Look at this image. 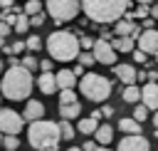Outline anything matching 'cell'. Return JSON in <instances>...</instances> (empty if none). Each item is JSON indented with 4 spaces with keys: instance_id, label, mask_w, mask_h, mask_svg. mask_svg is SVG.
<instances>
[{
    "instance_id": "cell-26",
    "label": "cell",
    "mask_w": 158,
    "mask_h": 151,
    "mask_svg": "<svg viewBox=\"0 0 158 151\" xmlns=\"http://www.w3.org/2000/svg\"><path fill=\"white\" fill-rule=\"evenodd\" d=\"M2 149H5V151H17V149H20V139H17V136H12V134H5Z\"/></svg>"
},
{
    "instance_id": "cell-37",
    "label": "cell",
    "mask_w": 158,
    "mask_h": 151,
    "mask_svg": "<svg viewBox=\"0 0 158 151\" xmlns=\"http://www.w3.org/2000/svg\"><path fill=\"white\" fill-rule=\"evenodd\" d=\"M40 69L42 72H52V59H42L40 62Z\"/></svg>"
},
{
    "instance_id": "cell-48",
    "label": "cell",
    "mask_w": 158,
    "mask_h": 151,
    "mask_svg": "<svg viewBox=\"0 0 158 151\" xmlns=\"http://www.w3.org/2000/svg\"><path fill=\"white\" fill-rule=\"evenodd\" d=\"M0 72H2V62H0Z\"/></svg>"
},
{
    "instance_id": "cell-50",
    "label": "cell",
    "mask_w": 158,
    "mask_h": 151,
    "mask_svg": "<svg viewBox=\"0 0 158 151\" xmlns=\"http://www.w3.org/2000/svg\"><path fill=\"white\" fill-rule=\"evenodd\" d=\"M0 94H2V92H0Z\"/></svg>"
},
{
    "instance_id": "cell-15",
    "label": "cell",
    "mask_w": 158,
    "mask_h": 151,
    "mask_svg": "<svg viewBox=\"0 0 158 151\" xmlns=\"http://www.w3.org/2000/svg\"><path fill=\"white\" fill-rule=\"evenodd\" d=\"M74 84H77L74 69H59L57 72V87H59V92L62 89H74Z\"/></svg>"
},
{
    "instance_id": "cell-35",
    "label": "cell",
    "mask_w": 158,
    "mask_h": 151,
    "mask_svg": "<svg viewBox=\"0 0 158 151\" xmlns=\"http://www.w3.org/2000/svg\"><path fill=\"white\" fill-rule=\"evenodd\" d=\"M10 32H12V25H10V22H2V20H0V37H7Z\"/></svg>"
},
{
    "instance_id": "cell-49",
    "label": "cell",
    "mask_w": 158,
    "mask_h": 151,
    "mask_svg": "<svg viewBox=\"0 0 158 151\" xmlns=\"http://www.w3.org/2000/svg\"><path fill=\"white\" fill-rule=\"evenodd\" d=\"M156 62H158V54H156Z\"/></svg>"
},
{
    "instance_id": "cell-47",
    "label": "cell",
    "mask_w": 158,
    "mask_h": 151,
    "mask_svg": "<svg viewBox=\"0 0 158 151\" xmlns=\"http://www.w3.org/2000/svg\"><path fill=\"white\" fill-rule=\"evenodd\" d=\"M99 151H111V149L109 146H99Z\"/></svg>"
},
{
    "instance_id": "cell-29",
    "label": "cell",
    "mask_w": 158,
    "mask_h": 151,
    "mask_svg": "<svg viewBox=\"0 0 158 151\" xmlns=\"http://www.w3.org/2000/svg\"><path fill=\"white\" fill-rule=\"evenodd\" d=\"M25 42H27V50H30V52H37V50L42 47V40H40V35H30Z\"/></svg>"
},
{
    "instance_id": "cell-24",
    "label": "cell",
    "mask_w": 158,
    "mask_h": 151,
    "mask_svg": "<svg viewBox=\"0 0 158 151\" xmlns=\"http://www.w3.org/2000/svg\"><path fill=\"white\" fill-rule=\"evenodd\" d=\"M22 10H25V15H30V17H32V15H40V12H42V2H40V0H27Z\"/></svg>"
},
{
    "instance_id": "cell-38",
    "label": "cell",
    "mask_w": 158,
    "mask_h": 151,
    "mask_svg": "<svg viewBox=\"0 0 158 151\" xmlns=\"http://www.w3.org/2000/svg\"><path fill=\"white\" fill-rule=\"evenodd\" d=\"M141 27H143V30H153V17H146Z\"/></svg>"
},
{
    "instance_id": "cell-3",
    "label": "cell",
    "mask_w": 158,
    "mask_h": 151,
    "mask_svg": "<svg viewBox=\"0 0 158 151\" xmlns=\"http://www.w3.org/2000/svg\"><path fill=\"white\" fill-rule=\"evenodd\" d=\"M62 129L59 124L54 121H47V119H40V121H32L27 126V141L32 149L37 151H57L59 149V141H62Z\"/></svg>"
},
{
    "instance_id": "cell-17",
    "label": "cell",
    "mask_w": 158,
    "mask_h": 151,
    "mask_svg": "<svg viewBox=\"0 0 158 151\" xmlns=\"http://www.w3.org/2000/svg\"><path fill=\"white\" fill-rule=\"evenodd\" d=\"M79 114H81V104L79 101L77 104H59V116L62 119L72 121V119H79Z\"/></svg>"
},
{
    "instance_id": "cell-2",
    "label": "cell",
    "mask_w": 158,
    "mask_h": 151,
    "mask_svg": "<svg viewBox=\"0 0 158 151\" xmlns=\"http://www.w3.org/2000/svg\"><path fill=\"white\" fill-rule=\"evenodd\" d=\"M35 87V79H32V72L25 69L22 64L20 67H10L2 79H0V92L5 99L10 101H20V99H30V92Z\"/></svg>"
},
{
    "instance_id": "cell-32",
    "label": "cell",
    "mask_w": 158,
    "mask_h": 151,
    "mask_svg": "<svg viewBox=\"0 0 158 151\" xmlns=\"http://www.w3.org/2000/svg\"><path fill=\"white\" fill-rule=\"evenodd\" d=\"M79 42H81V50H86V52H89V50H94V42H96V40H91L89 35H81V37H79Z\"/></svg>"
},
{
    "instance_id": "cell-30",
    "label": "cell",
    "mask_w": 158,
    "mask_h": 151,
    "mask_svg": "<svg viewBox=\"0 0 158 151\" xmlns=\"http://www.w3.org/2000/svg\"><path fill=\"white\" fill-rule=\"evenodd\" d=\"M22 67H25V69H30V72H35V69L40 67V62H37L32 54H27V57H22Z\"/></svg>"
},
{
    "instance_id": "cell-16",
    "label": "cell",
    "mask_w": 158,
    "mask_h": 151,
    "mask_svg": "<svg viewBox=\"0 0 158 151\" xmlns=\"http://www.w3.org/2000/svg\"><path fill=\"white\" fill-rule=\"evenodd\" d=\"M94 136H96V144H99V146H109V144L114 141V126H111V124H101Z\"/></svg>"
},
{
    "instance_id": "cell-46",
    "label": "cell",
    "mask_w": 158,
    "mask_h": 151,
    "mask_svg": "<svg viewBox=\"0 0 158 151\" xmlns=\"http://www.w3.org/2000/svg\"><path fill=\"white\" fill-rule=\"evenodd\" d=\"M67 151H81V146H69Z\"/></svg>"
},
{
    "instance_id": "cell-21",
    "label": "cell",
    "mask_w": 158,
    "mask_h": 151,
    "mask_svg": "<svg viewBox=\"0 0 158 151\" xmlns=\"http://www.w3.org/2000/svg\"><path fill=\"white\" fill-rule=\"evenodd\" d=\"M141 97H143V89H138L136 84H128V87L123 89V99H126L128 104H138Z\"/></svg>"
},
{
    "instance_id": "cell-44",
    "label": "cell",
    "mask_w": 158,
    "mask_h": 151,
    "mask_svg": "<svg viewBox=\"0 0 158 151\" xmlns=\"http://www.w3.org/2000/svg\"><path fill=\"white\" fill-rule=\"evenodd\" d=\"M7 45H5V37H0V50H5Z\"/></svg>"
},
{
    "instance_id": "cell-7",
    "label": "cell",
    "mask_w": 158,
    "mask_h": 151,
    "mask_svg": "<svg viewBox=\"0 0 158 151\" xmlns=\"http://www.w3.org/2000/svg\"><path fill=\"white\" fill-rule=\"evenodd\" d=\"M22 126H25V116H22V114H17V111L10 109V106H2V109H0V131H2V134L17 136V134L22 131Z\"/></svg>"
},
{
    "instance_id": "cell-8",
    "label": "cell",
    "mask_w": 158,
    "mask_h": 151,
    "mask_svg": "<svg viewBox=\"0 0 158 151\" xmlns=\"http://www.w3.org/2000/svg\"><path fill=\"white\" fill-rule=\"evenodd\" d=\"M94 57H96V62H101V64H116V50H114V45L109 42V40H104V37H99L96 42H94Z\"/></svg>"
},
{
    "instance_id": "cell-40",
    "label": "cell",
    "mask_w": 158,
    "mask_h": 151,
    "mask_svg": "<svg viewBox=\"0 0 158 151\" xmlns=\"http://www.w3.org/2000/svg\"><path fill=\"white\" fill-rule=\"evenodd\" d=\"M84 69H86V67H81V64H77V67H74V74H77V77H84V74H86Z\"/></svg>"
},
{
    "instance_id": "cell-45",
    "label": "cell",
    "mask_w": 158,
    "mask_h": 151,
    "mask_svg": "<svg viewBox=\"0 0 158 151\" xmlns=\"http://www.w3.org/2000/svg\"><path fill=\"white\" fill-rule=\"evenodd\" d=\"M153 126L158 129V111H156V116H153Z\"/></svg>"
},
{
    "instance_id": "cell-33",
    "label": "cell",
    "mask_w": 158,
    "mask_h": 151,
    "mask_svg": "<svg viewBox=\"0 0 158 151\" xmlns=\"http://www.w3.org/2000/svg\"><path fill=\"white\" fill-rule=\"evenodd\" d=\"M30 25H32V27H42V25H44V12L32 15V17H30Z\"/></svg>"
},
{
    "instance_id": "cell-23",
    "label": "cell",
    "mask_w": 158,
    "mask_h": 151,
    "mask_svg": "<svg viewBox=\"0 0 158 151\" xmlns=\"http://www.w3.org/2000/svg\"><path fill=\"white\" fill-rule=\"evenodd\" d=\"M59 129H62V136H64V141H72V139L77 136V129H74V126H72L67 119H62V121H59Z\"/></svg>"
},
{
    "instance_id": "cell-25",
    "label": "cell",
    "mask_w": 158,
    "mask_h": 151,
    "mask_svg": "<svg viewBox=\"0 0 158 151\" xmlns=\"http://www.w3.org/2000/svg\"><path fill=\"white\" fill-rule=\"evenodd\" d=\"M77 92L74 89H62L59 92V104H77Z\"/></svg>"
},
{
    "instance_id": "cell-36",
    "label": "cell",
    "mask_w": 158,
    "mask_h": 151,
    "mask_svg": "<svg viewBox=\"0 0 158 151\" xmlns=\"http://www.w3.org/2000/svg\"><path fill=\"white\" fill-rule=\"evenodd\" d=\"M81 151H99V144H96V141H86V144L81 146Z\"/></svg>"
},
{
    "instance_id": "cell-6",
    "label": "cell",
    "mask_w": 158,
    "mask_h": 151,
    "mask_svg": "<svg viewBox=\"0 0 158 151\" xmlns=\"http://www.w3.org/2000/svg\"><path fill=\"white\" fill-rule=\"evenodd\" d=\"M47 12L52 15V20L57 25L62 22H69L79 15V7H81V0H47L44 2Z\"/></svg>"
},
{
    "instance_id": "cell-28",
    "label": "cell",
    "mask_w": 158,
    "mask_h": 151,
    "mask_svg": "<svg viewBox=\"0 0 158 151\" xmlns=\"http://www.w3.org/2000/svg\"><path fill=\"white\" fill-rule=\"evenodd\" d=\"M94 62H96L94 52H86V50H81V54H79V64H81V67H91Z\"/></svg>"
},
{
    "instance_id": "cell-10",
    "label": "cell",
    "mask_w": 158,
    "mask_h": 151,
    "mask_svg": "<svg viewBox=\"0 0 158 151\" xmlns=\"http://www.w3.org/2000/svg\"><path fill=\"white\" fill-rule=\"evenodd\" d=\"M138 50H143L146 54H158V30H143L138 37Z\"/></svg>"
},
{
    "instance_id": "cell-19",
    "label": "cell",
    "mask_w": 158,
    "mask_h": 151,
    "mask_svg": "<svg viewBox=\"0 0 158 151\" xmlns=\"http://www.w3.org/2000/svg\"><path fill=\"white\" fill-rule=\"evenodd\" d=\"M99 126H101V124H99L94 116H86V119H79V129H77V131L89 136V134H96V131H99Z\"/></svg>"
},
{
    "instance_id": "cell-42",
    "label": "cell",
    "mask_w": 158,
    "mask_h": 151,
    "mask_svg": "<svg viewBox=\"0 0 158 151\" xmlns=\"http://www.w3.org/2000/svg\"><path fill=\"white\" fill-rule=\"evenodd\" d=\"M148 82H158V72H148Z\"/></svg>"
},
{
    "instance_id": "cell-13",
    "label": "cell",
    "mask_w": 158,
    "mask_h": 151,
    "mask_svg": "<svg viewBox=\"0 0 158 151\" xmlns=\"http://www.w3.org/2000/svg\"><path fill=\"white\" fill-rule=\"evenodd\" d=\"M44 104L42 101H37V99H27V106H25V111H22V116H25V121H40V119H44Z\"/></svg>"
},
{
    "instance_id": "cell-20",
    "label": "cell",
    "mask_w": 158,
    "mask_h": 151,
    "mask_svg": "<svg viewBox=\"0 0 158 151\" xmlns=\"http://www.w3.org/2000/svg\"><path fill=\"white\" fill-rule=\"evenodd\" d=\"M118 131H126V134H141V121H136L133 116H128V119H118Z\"/></svg>"
},
{
    "instance_id": "cell-9",
    "label": "cell",
    "mask_w": 158,
    "mask_h": 151,
    "mask_svg": "<svg viewBox=\"0 0 158 151\" xmlns=\"http://www.w3.org/2000/svg\"><path fill=\"white\" fill-rule=\"evenodd\" d=\"M116 151H151V144H148V139L143 134H126L118 141Z\"/></svg>"
},
{
    "instance_id": "cell-18",
    "label": "cell",
    "mask_w": 158,
    "mask_h": 151,
    "mask_svg": "<svg viewBox=\"0 0 158 151\" xmlns=\"http://www.w3.org/2000/svg\"><path fill=\"white\" fill-rule=\"evenodd\" d=\"M114 50L116 52H133L136 50V40L133 37H114Z\"/></svg>"
},
{
    "instance_id": "cell-41",
    "label": "cell",
    "mask_w": 158,
    "mask_h": 151,
    "mask_svg": "<svg viewBox=\"0 0 158 151\" xmlns=\"http://www.w3.org/2000/svg\"><path fill=\"white\" fill-rule=\"evenodd\" d=\"M0 7L2 10H12V0H0Z\"/></svg>"
},
{
    "instance_id": "cell-11",
    "label": "cell",
    "mask_w": 158,
    "mask_h": 151,
    "mask_svg": "<svg viewBox=\"0 0 158 151\" xmlns=\"http://www.w3.org/2000/svg\"><path fill=\"white\" fill-rule=\"evenodd\" d=\"M141 89H143L141 104H146L151 111H158V82H146Z\"/></svg>"
},
{
    "instance_id": "cell-34",
    "label": "cell",
    "mask_w": 158,
    "mask_h": 151,
    "mask_svg": "<svg viewBox=\"0 0 158 151\" xmlns=\"http://www.w3.org/2000/svg\"><path fill=\"white\" fill-rule=\"evenodd\" d=\"M10 47H12V54H17V52H25V50H27V42H22V40H17V42H12Z\"/></svg>"
},
{
    "instance_id": "cell-5",
    "label": "cell",
    "mask_w": 158,
    "mask_h": 151,
    "mask_svg": "<svg viewBox=\"0 0 158 151\" xmlns=\"http://www.w3.org/2000/svg\"><path fill=\"white\" fill-rule=\"evenodd\" d=\"M79 89L81 94L89 99V101H96V104H104L111 94V82L101 74H94V72H86L81 79H79Z\"/></svg>"
},
{
    "instance_id": "cell-4",
    "label": "cell",
    "mask_w": 158,
    "mask_h": 151,
    "mask_svg": "<svg viewBox=\"0 0 158 151\" xmlns=\"http://www.w3.org/2000/svg\"><path fill=\"white\" fill-rule=\"evenodd\" d=\"M47 52L57 62H72L81 54V42L72 30H57L47 37Z\"/></svg>"
},
{
    "instance_id": "cell-1",
    "label": "cell",
    "mask_w": 158,
    "mask_h": 151,
    "mask_svg": "<svg viewBox=\"0 0 158 151\" xmlns=\"http://www.w3.org/2000/svg\"><path fill=\"white\" fill-rule=\"evenodd\" d=\"M131 0H81V12L99 25H116L126 10H128Z\"/></svg>"
},
{
    "instance_id": "cell-27",
    "label": "cell",
    "mask_w": 158,
    "mask_h": 151,
    "mask_svg": "<svg viewBox=\"0 0 158 151\" xmlns=\"http://www.w3.org/2000/svg\"><path fill=\"white\" fill-rule=\"evenodd\" d=\"M148 111H151V109H148L146 104H136V109H133V119H136V121H146V119H148Z\"/></svg>"
},
{
    "instance_id": "cell-12",
    "label": "cell",
    "mask_w": 158,
    "mask_h": 151,
    "mask_svg": "<svg viewBox=\"0 0 158 151\" xmlns=\"http://www.w3.org/2000/svg\"><path fill=\"white\" fill-rule=\"evenodd\" d=\"M114 74H116V79L123 82L126 87L138 82V69H136L133 64H116V67H114Z\"/></svg>"
},
{
    "instance_id": "cell-39",
    "label": "cell",
    "mask_w": 158,
    "mask_h": 151,
    "mask_svg": "<svg viewBox=\"0 0 158 151\" xmlns=\"http://www.w3.org/2000/svg\"><path fill=\"white\" fill-rule=\"evenodd\" d=\"M101 114H104V116H114V109H111L109 104H104V106H101Z\"/></svg>"
},
{
    "instance_id": "cell-43",
    "label": "cell",
    "mask_w": 158,
    "mask_h": 151,
    "mask_svg": "<svg viewBox=\"0 0 158 151\" xmlns=\"http://www.w3.org/2000/svg\"><path fill=\"white\" fill-rule=\"evenodd\" d=\"M136 2H138V5H151L153 0H136Z\"/></svg>"
},
{
    "instance_id": "cell-22",
    "label": "cell",
    "mask_w": 158,
    "mask_h": 151,
    "mask_svg": "<svg viewBox=\"0 0 158 151\" xmlns=\"http://www.w3.org/2000/svg\"><path fill=\"white\" fill-rule=\"evenodd\" d=\"M32 25H30V15H25V12H20L17 15V20H15V25H12V30L20 35V32H27Z\"/></svg>"
},
{
    "instance_id": "cell-14",
    "label": "cell",
    "mask_w": 158,
    "mask_h": 151,
    "mask_svg": "<svg viewBox=\"0 0 158 151\" xmlns=\"http://www.w3.org/2000/svg\"><path fill=\"white\" fill-rule=\"evenodd\" d=\"M37 87L42 94H54L59 87H57V74L54 72H42L40 79H37Z\"/></svg>"
},
{
    "instance_id": "cell-31",
    "label": "cell",
    "mask_w": 158,
    "mask_h": 151,
    "mask_svg": "<svg viewBox=\"0 0 158 151\" xmlns=\"http://www.w3.org/2000/svg\"><path fill=\"white\" fill-rule=\"evenodd\" d=\"M131 57H133V62H136V64H146V59H148V54H146L143 50H138V47L131 52Z\"/></svg>"
}]
</instances>
